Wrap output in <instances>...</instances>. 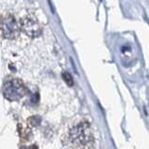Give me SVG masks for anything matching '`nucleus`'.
<instances>
[{"instance_id":"obj_1","label":"nucleus","mask_w":149,"mask_h":149,"mask_svg":"<svg viewBox=\"0 0 149 149\" xmlns=\"http://www.w3.org/2000/svg\"><path fill=\"white\" fill-rule=\"evenodd\" d=\"M68 138L70 142L77 147H91L93 143V135L90 124L84 120L78 121L69 129Z\"/></svg>"},{"instance_id":"obj_2","label":"nucleus","mask_w":149,"mask_h":149,"mask_svg":"<svg viewBox=\"0 0 149 149\" xmlns=\"http://www.w3.org/2000/svg\"><path fill=\"white\" fill-rule=\"evenodd\" d=\"M0 34L7 39H14L20 34V26L11 14L0 15Z\"/></svg>"},{"instance_id":"obj_3","label":"nucleus","mask_w":149,"mask_h":149,"mask_svg":"<svg viewBox=\"0 0 149 149\" xmlns=\"http://www.w3.org/2000/svg\"><path fill=\"white\" fill-rule=\"evenodd\" d=\"M26 88L22 81L17 78H10L4 84L3 94L9 101H18L25 95Z\"/></svg>"},{"instance_id":"obj_4","label":"nucleus","mask_w":149,"mask_h":149,"mask_svg":"<svg viewBox=\"0 0 149 149\" xmlns=\"http://www.w3.org/2000/svg\"><path fill=\"white\" fill-rule=\"evenodd\" d=\"M21 29L30 37H37L41 34V27L37 20L33 16L27 15L21 22Z\"/></svg>"},{"instance_id":"obj_5","label":"nucleus","mask_w":149,"mask_h":149,"mask_svg":"<svg viewBox=\"0 0 149 149\" xmlns=\"http://www.w3.org/2000/svg\"><path fill=\"white\" fill-rule=\"evenodd\" d=\"M63 78H64V80L65 82H66L69 86H72L73 85V79H72V77L70 76V74L68 73H63Z\"/></svg>"}]
</instances>
